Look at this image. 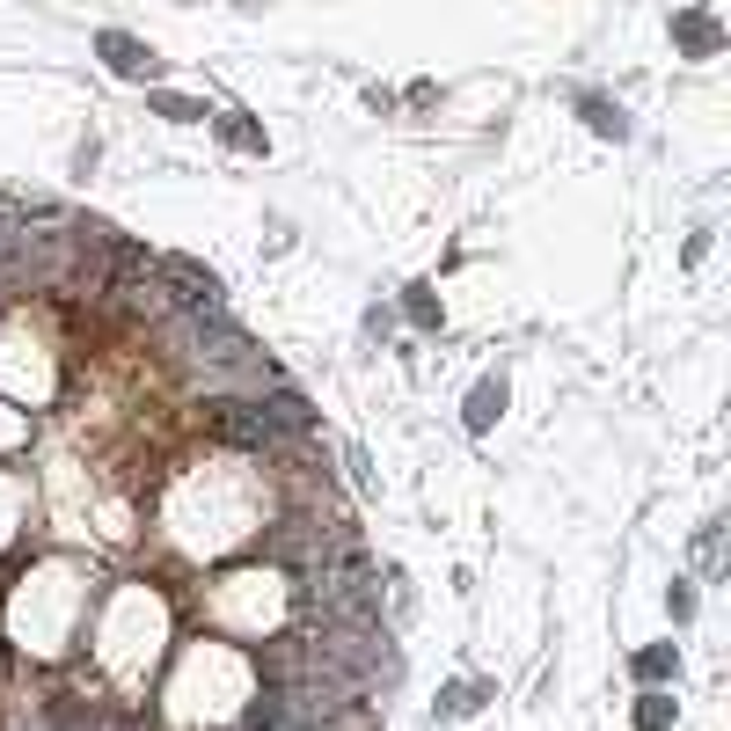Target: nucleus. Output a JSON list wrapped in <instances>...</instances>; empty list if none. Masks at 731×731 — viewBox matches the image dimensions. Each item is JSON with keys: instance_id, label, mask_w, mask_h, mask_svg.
Here are the masks:
<instances>
[{"instance_id": "obj_9", "label": "nucleus", "mask_w": 731, "mask_h": 731, "mask_svg": "<svg viewBox=\"0 0 731 731\" xmlns=\"http://www.w3.org/2000/svg\"><path fill=\"white\" fill-rule=\"evenodd\" d=\"M154 110H161V117H176V125H198V117H205L191 96H154Z\"/></svg>"}, {"instance_id": "obj_5", "label": "nucleus", "mask_w": 731, "mask_h": 731, "mask_svg": "<svg viewBox=\"0 0 731 731\" xmlns=\"http://www.w3.org/2000/svg\"><path fill=\"white\" fill-rule=\"evenodd\" d=\"M585 117H593V132H607V139H622V132H629V117H622L615 103H585Z\"/></svg>"}, {"instance_id": "obj_4", "label": "nucleus", "mask_w": 731, "mask_h": 731, "mask_svg": "<svg viewBox=\"0 0 731 731\" xmlns=\"http://www.w3.org/2000/svg\"><path fill=\"white\" fill-rule=\"evenodd\" d=\"M636 724H644V731H666L673 724V702L666 695H644V702H636Z\"/></svg>"}, {"instance_id": "obj_3", "label": "nucleus", "mask_w": 731, "mask_h": 731, "mask_svg": "<svg viewBox=\"0 0 731 731\" xmlns=\"http://www.w3.org/2000/svg\"><path fill=\"white\" fill-rule=\"evenodd\" d=\"M505 410V381H476V395H468V432H490Z\"/></svg>"}, {"instance_id": "obj_10", "label": "nucleus", "mask_w": 731, "mask_h": 731, "mask_svg": "<svg viewBox=\"0 0 731 731\" xmlns=\"http://www.w3.org/2000/svg\"><path fill=\"white\" fill-rule=\"evenodd\" d=\"M636 673H644V680H666L673 673V651H636Z\"/></svg>"}, {"instance_id": "obj_2", "label": "nucleus", "mask_w": 731, "mask_h": 731, "mask_svg": "<svg viewBox=\"0 0 731 731\" xmlns=\"http://www.w3.org/2000/svg\"><path fill=\"white\" fill-rule=\"evenodd\" d=\"M96 52L117 66V74H125V81H139V74H154V52H147V44H139V37H125V30H103L96 37Z\"/></svg>"}, {"instance_id": "obj_7", "label": "nucleus", "mask_w": 731, "mask_h": 731, "mask_svg": "<svg viewBox=\"0 0 731 731\" xmlns=\"http://www.w3.org/2000/svg\"><path fill=\"white\" fill-rule=\"evenodd\" d=\"M680 44H688V52H710V44H717V30H710L702 15H680Z\"/></svg>"}, {"instance_id": "obj_6", "label": "nucleus", "mask_w": 731, "mask_h": 731, "mask_svg": "<svg viewBox=\"0 0 731 731\" xmlns=\"http://www.w3.org/2000/svg\"><path fill=\"white\" fill-rule=\"evenodd\" d=\"M403 308H410V322H424V329L439 322V300H432V286H410V293H403Z\"/></svg>"}, {"instance_id": "obj_1", "label": "nucleus", "mask_w": 731, "mask_h": 731, "mask_svg": "<svg viewBox=\"0 0 731 731\" xmlns=\"http://www.w3.org/2000/svg\"><path fill=\"white\" fill-rule=\"evenodd\" d=\"M154 271L169 278L176 308H220V278H212L205 264H191V256H154Z\"/></svg>"}, {"instance_id": "obj_8", "label": "nucleus", "mask_w": 731, "mask_h": 731, "mask_svg": "<svg viewBox=\"0 0 731 731\" xmlns=\"http://www.w3.org/2000/svg\"><path fill=\"white\" fill-rule=\"evenodd\" d=\"M220 132H227V147H249V154H264V132L242 125V117H220Z\"/></svg>"}]
</instances>
